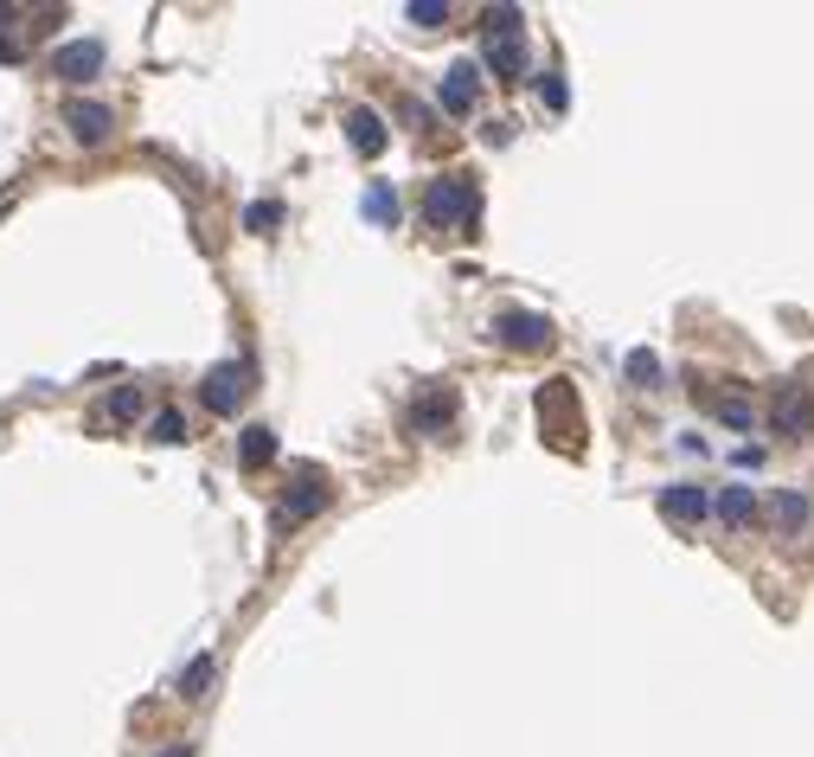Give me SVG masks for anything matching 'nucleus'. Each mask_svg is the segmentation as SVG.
<instances>
[{"label": "nucleus", "mask_w": 814, "mask_h": 757, "mask_svg": "<svg viewBox=\"0 0 814 757\" xmlns=\"http://www.w3.org/2000/svg\"><path fill=\"white\" fill-rule=\"evenodd\" d=\"M405 20L410 26H443V20H449V0H410Z\"/></svg>", "instance_id": "5701e85b"}, {"label": "nucleus", "mask_w": 814, "mask_h": 757, "mask_svg": "<svg viewBox=\"0 0 814 757\" xmlns=\"http://www.w3.org/2000/svg\"><path fill=\"white\" fill-rule=\"evenodd\" d=\"M328 507V482L321 476H302V482L282 494V507H276V527H302V520H315Z\"/></svg>", "instance_id": "0eeeda50"}, {"label": "nucleus", "mask_w": 814, "mask_h": 757, "mask_svg": "<svg viewBox=\"0 0 814 757\" xmlns=\"http://www.w3.org/2000/svg\"><path fill=\"white\" fill-rule=\"evenodd\" d=\"M205 687H212V655H193V668L180 674V693H187V699H205Z\"/></svg>", "instance_id": "4be33fe9"}, {"label": "nucleus", "mask_w": 814, "mask_h": 757, "mask_svg": "<svg viewBox=\"0 0 814 757\" xmlns=\"http://www.w3.org/2000/svg\"><path fill=\"white\" fill-rule=\"evenodd\" d=\"M487 335H494L500 346H513V353H539V346L558 341L551 315H539V308H500V315L487 321Z\"/></svg>", "instance_id": "f03ea898"}, {"label": "nucleus", "mask_w": 814, "mask_h": 757, "mask_svg": "<svg viewBox=\"0 0 814 757\" xmlns=\"http://www.w3.org/2000/svg\"><path fill=\"white\" fill-rule=\"evenodd\" d=\"M475 97H481V71L469 65V59L443 71V90H436V103H443L449 116H469V110H475Z\"/></svg>", "instance_id": "1a4fd4ad"}, {"label": "nucleus", "mask_w": 814, "mask_h": 757, "mask_svg": "<svg viewBox=\"0 0 814 757\" xmlns=\"http://www.w3.org/2000/svg\"><path fill=\"white\" fill-rule=\"evenodd\" d=\"M148 437H154V443H187V417H180V412H161L154 424H148Z\"/></svg>", "instance_id": "b1692460"}, {"label": "nucleus", "mask_w": 814, "mask_h": 757, "mask_svg": "<svg viewBox=\"0 0 814 757\" xmlns=\"http://www.w3.org/2000/svg\"><path fill=\"white\" fill-rule=\"evenodd\" d=\"M539 103H545V110H564V103H571V90H564V77H558V71H545V77H539Z\"/></svg>", "instance_id": "393cba45"}, {"label": "nucleus", "mask_w": 814, "mask_h": 757, "mask_svg": "<svg viewBox=\"0 0 814 757\" xmlns=\"http://www.w3.org/2000/svg\"><path fill=\"white\" fill-rule=\"evenodd\" d=\"M456 412H462V392H456V386H430V392L410 405V430H417V437H443V430L456 424Z\"/></svg>", "instance_id": "39448f33"}, {"label": "nucleus", "mask_w": 814, "mask_h": 757, "mask_svg": "<svg viewBox=\"0 0 814 757\" xmlns=\"http://www.w3.org/2000/svg\"><path fill=\"white\" fill-rule=\"evenodd\" d=\"M533 52H526V33H494L487 39V71L494 77H526Z\"/></svg>", "instance_id": "9b49d317"}, {"label": "nucleus", "mask_w": 814, "mask_h": 757, "mask_svg": "<svg viewBox=\"0 0 814 757\" xmlns=\"http://www.w3.org/2000/svg\"><path fill=\"white\" fill-rule=\"evenodd\" d=\"M622 373H628V386H641V392H654V386H661V359H654L648 346H635V353L622 359Z\"/></svg>", "instance_id": "6ab92c4d"}, {"label": "nucleus", "mask_w": 814, "mask_h": 757, "mask_svg": "<svg viewBox=\"0 0 814 757\" xmlns=\"http://www.w3.org/2000/svg\"><path fill=\"white\" fill-rule=\"evenodd\" d=\"M276 225H282V200H257V206H244V231L270 238Z\"/></svg>", "instance_id": "aec40b11"}, {"label": "nucleus", "mask_w": 814, "mask_h": 757, "mask_svg": "<svg viewBox=\"0 0 814 757\" xmlns=\"http://www.w3.org/2000/svg\"><path fill=\"white\" fill-rule=\"evenodd\" d=\"M0 65H20V39H0Z\"/></svg>", "instance_id": "bb28decb"}, {"label": "nucleus", "mask_w": 814, "mask_h": 757, "mask_svg": "<svg viewBox=\"0 0 814 757\" xmlns=\"http://www.w3.org/2000/svg\"><path fill=\"white\" fill-rule=\"evenodd\" d=\"M712 514H718L725 527H750V520H756V494H750V488H725V494L712 501Z\"/></svg>", "instance_id": "dca6fc26"}, {"label": "nucleus", "mask_w": 814, "mask_h": 757, "mask_svg": "<svg viewBox=\"0 0 814 757\" xmlns=\"http://www.w3.org/2000/svg\"><path fill=\"white\" fill-rule=\"evenodd\" d=\"M494 33H520V7H487V39Z\"/></svg>", "instance_id": "a878e982"}, {"label": "nucleus", "mask_w": 814, "mask_h": 757, "mask_svg": "<svg viewBox=\"0 0 814 757\" xmlns=\"http://www.w3.org/2000/svg\"><path fill=\"white\" fill-rule=\"evenodd\" d=\"M423 218L436 231H475L481 225V187L475 174H436L423 193Z\"/></svg>", "instance_id": "f257e3e1"}, {"label": "nucleus", "mask_w": 814, "mask_h": 757, "mask_svg": "<svg viewBox=\"0 0 814 757\" xmlns=\"http://www.w3.org/2000/svg\"><path fill=\"white\" fill-rule=\"evenodd\" d=\"M346 141H353V154H385V116L379 110H366V103H353L346 110Z\"/></svg>", "instance_id": "f8f14e48"}, {"label": "nucleus", "mask_w": 814, "mask_h": 757, "mask_svg": "<svg viewBox=\"0 0 814 757\" xmlns=\"http://www.w3.org/2000/svg\"><path fill=\"white\" fill-rule=\"evenodd\" d=\"M814 424V399L802 386H776V399H770V430L776 437H802Z\"/></svg>", "instance_id": "423d86ee"}, {"label": "nucleus", "mask_w": 814, "mask_h": 757, "mask_svg": "<svg viewBox=\"0 0 814 757\" xmlns=\"http://www.w3.org/2000/svg\"><path fill=\"white\" fill-rule=\"evenodd\" d=\"M244 399H251V366L244 359H225V366H212L200 379V405L212 417H231Z\"/></svg>", "instance_id": "7ed1b4c3"}, {"label": "nucleus", "mask_w": 814, "mask_h": 757, "mask_svg": "<svg viewBox=\"0 0 814 757\" xmlns=\"http://www.w3.org/2000/svg\"><path fill=\"white\" fill-rule=\"evenodd\" d=\"M809 520H814V501L802 488H776V494H770V527H776L783 540H796Z\"/></svg>", "instance_id": "9d476101"}, {"label": "nucleus", "mask_w": 814, "mask_h": 757, "mask_svg": "<svg viewBox=\"0 0 814 757\" xmlns=\"http://www.w3.org/2000/svg\"><path fill=\"white\" fill-rule=\"evenodd\" d=\"M270 456H276V430L270 424H251V430L238 437V463H244V469H264Z\"/></svg>", "instance_id": "2eb2a0df"}, {"label": "nucleus", "mask_w": 814, "mask_h": 757, "mask_svg": "<svg viewBox=\"0 0 814 757\" xmlns=\"http://www.w3.org/2000/svg\"><path fill=\"white\" fill-rule=\"evenodd\" d=\"M661 514L692 527V520H705V514H712V494H705V488H692V482H667V488H661Z\"/></svg>", "instance_id": "4468645a"}, {"label": "nucleus", "mask_w": 814, "mask_h": 757, "mask_svg": "<svg viewBox=\"0 0 814 757\" xmlns=\"http://www.w3.org/2000/svg\"><path fill=\"white\" fill-rule=\"evenodd\" d=\"M539 424H545V437L558 443V450H577V399H571V379H558V386H545L539 392Z\"/></svg>", "instance_id": "20e7f679"}, {"label": "nucleus", "mask_w": 814, "mask_h": 757, "mask_svg": "<svg viewBox=\"0 0 814 757\" xmlns=\"http://www.w3.org/2000/svg\"><path fill=\"white\" fill-rule=\"evenodd\" d=\"M154 757H193V745H167V752H154Z\"/></svg>", "instance_id": "cd10ccee"}, {"label": "nucleus", "mask_w": 814, "mask_h": 757, "mask_svg": "<svg viewBox=\"0 0 814 757\" xmlns=\"http://www.w3.org/2000/svg\"><path fill=\"white\" fill-rule=\"evenodd\" d=\"M65 129L84 141V148H97V141H110L116 116H110V103H71V110H65Z\"/></svg>", "instance_id": "ddd939ff"}, {"label": "nucleus", "mask_w": 814, "mask_h": 757, "mask_svg": "<svg viewBox=\"0 0 814 757\" xmlns=\"http://www.w3.org/2000/svg\"><path fill=\"white\" fill-rule=\"evenodd\" d=\"M712 412H718V424H732V430H750V424H756V405H750L745 392H718Z\"/></svg>", "instance_id": "f3484780"}, {"label": "nucleus", "mask_w": 814, "mask_h": 757, "mask_svg": "<svg viewBox=\"0 0 814 757\" xmlns=\"http://www.w3.org/2000/svg\"><path fill=\"white\" fill-rule=\"evenodd\" d=\"M52 71L65 77V84H90L97 71H103V39H71L52 52Z\"/></svg>", "instance_id": "6e6552de"}, {"label": "nucleus", "mask_w": 814, "mask_h": 757, "mask_svg": "<svg viewBox=\"0 0 814 757\" xmlns=\"http://www.w3.org/2000/svg\"><path fill=\"white\" fill-rule=\"evenodd\" d=\"M359 206H366V218H372V225H398V193H392L385 180H372Z\"/></svg>", "instance_id": "a211bd4d"}, {"label": "nucleus", "mask_w": 814, "mask_h": 757, "mask_svg": "<svg viewBox=\"0 0 814 757\" xmlns=\"http://www.w3.org/2000/svg\"><path fill=\"white\" fill-rule=\"evenodd\" d=\"M141 405H148V399H141V386H116V392H110V417H116V424H136Z\"/></svg>", "instance_id": "412c9836"}]
</instances>
